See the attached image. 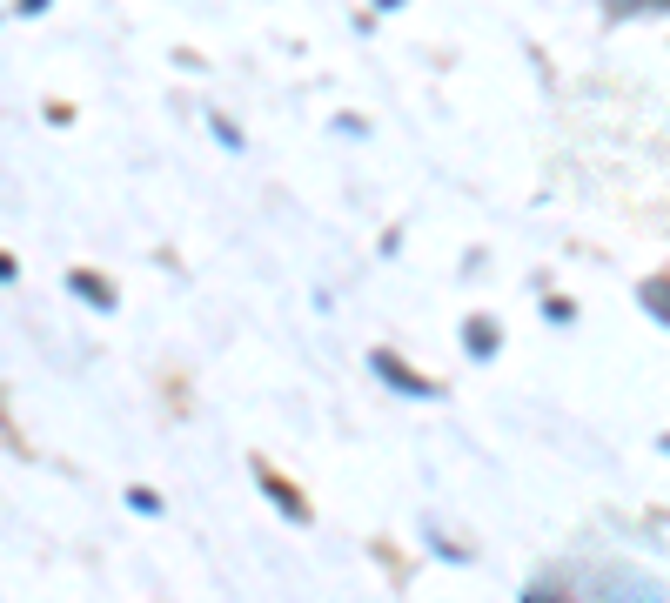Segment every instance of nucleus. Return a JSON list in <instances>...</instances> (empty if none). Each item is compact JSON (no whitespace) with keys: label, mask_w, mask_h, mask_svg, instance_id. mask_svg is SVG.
<instances>
[{"label":"nucleus","mask_w":670,"mask_h":603,"mask_svg":"<svg viewBox=\"0 0 670 603\" xmlns=\"http://www.w3.org/2000/svg\"><path fill=\"white\" fill-rule=\"evenodd\" d=\"M664 449H670V443H664Z\"/></svg>","instance_id":"6e6552de"},{"label":"nucleus","mask_w":670,"mask_h":603,"mask_svg":"<svg viewBox=\"0 0 670 603\" xmlns=\"http://www.w3.org/2000/svg\"><path fill=\"white\" fill-rule=\"evenodd\" d=\"M644 302H650V309H657V315L670 322V289H664V282H650V289H644Z\"/></svg>","instance_id":"423d86ee"},{"label":"nucleus","mask_w":670,"mask_h":603,"mask_svg":"<svg viewBox=\"0 0 670 603\" xmlns=\"http://www.w3.org/2000/svg\"><path fill=\"white\" fill-rule=\"evenodd\" d=\"M369 362H376V376H389V389H402V396H436V382H423L416 369H402V362L389 356V349H376Z\"/></svg>","instance_id":"f257e3e1"},{"label":"nucleus","mask_w":670,"mask_h":603,"mask_svg":"<svg viewBox=\"0 0 670 603\" xmlns=\"http://www.w3.org/2000/svg\"><path fill=\"white\" fill-rule=\"evenodd\" d=\"M41 7H47V0H21V14H41Z\"/></svg>","instance_id":"0eeeda50"},{"label":"nucleus","mask_w":670,"mask_h":603,"mask_svg":"<svg viewBox=\"0 0 670 603\" xmlns=\"http://www.w3.org/2000/svg\"><path fill=\"white\" fill-rule=\"evenodd\" d=\"M469 349H476V356H490V349H496V322H469Z\"/></svg>","instance_id":"20e7f679"},{"label":"nucleus","mask_w":670,"mask_h":603,"mask_svg":"<svg viewBox=\"0 0 670 603\" xmlns=\"http://www.w3.org/2000/svg\"><path fill=\"white\" fill-rule=\"evenodd\" d=\"M268 496H275V503H282V510H289L295 523H302V516H309V510H302V496H295L289 483H275V476H268Z\"/></svg>","instance_id":"f03ea898"},{"label":"nucleus","mask_w":670,"mask_h":603,"mask_svg":"<svg viewBox=\"0 0 670 603\" xmlns=\"http://www.w3.org/2000/svg\"><path fill=\"white\" fill-rule=\"evenodd\" d=\"M74 295H88L94 309H114V295L101 289V282H94V275H74Z\"/></svg>","instance_id":"7ed1b4c3"},{"label":"nucleus","mask_w":670,"mask_h":603,"mask_svg":"<svg viewBox=\"0 0 670 603\" xmlns=\"http://www.w3.org/2000/svg\"><path fill=\"white\" fill-rule=\"evenodd\" d=\"M650 7H670V0H610V14H650Z\"/></svg>","instance_id":"39448f33"}]
</instances>
